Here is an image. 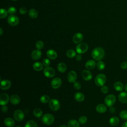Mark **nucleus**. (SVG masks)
Returning a JSON list of instances; mask_svg holds the SVG:
<instances>
[{
  "label": "nucleus",
  "mask_w": 127,
  "mask_h": 127,
  "mask_svg": "<svg viewBox=\"0 0 127 127\" xmlns=\"http://www.w3.org/2000/svg\"><path fill=\"white\" fill-rule=\"evenodd\" d=\"M83 39V35L80 33H77L74 35L72 38V40L73 42L75 44L80 43Z\"/></svg>",
  "instance_id": "obj_14"
},
{
  "label": "nucleus",
  "mask_w": 127,
  "mask_h": 127,
  "mask_svg": "<svg viewBox=\"0 0 127 127\" xmlns=\"http://www.w3.org/2000/svg\"><path fill=\"white\" fill-rule=\"evenodd\" d=\"M84 95L81 92H77L74 95V99L77 102H82L84 100Z\"/></svg>",
  "instance_id": "obj_25"
},
{
  "label": "nucleus",
  "mask_w": 127,
  "mask_h": 127,
  "mask_svg": "<svg viewBox=\"0 0 127 127\" xmlns=\"http://www.w3.org/2000/svg\"><path fill=\"white\" fill-rule=\"evenodd\" d=\"M43 73L46 77L48 78H52L55 75L56 71L53 68L47 66L44 69Z\"/></svg>",
  "instance_id": "obj_7"
},
{
  "label": "nucleus",
  "mask_w": 127,
  "mask_h": 127,
  "mask_svg": "<svg viewBox=\"0 0 127 127\" xmlns=\"http://www.w3.org/2000/svg\"><path fill=\"white\" fill-rule=\"evenodd\" d=\"M19 13H21V14H25L27 13V9L25 7H22L19 9Z\"/></svg>",
  "instance_id": "obj_43"
},
{
  "label": "nucleus",
  "mask_w": 127,
  "mask_h": 127,
  "mask_svg": "<svg viewBox=\"0 0 127 127\" xmlns=\"http://www.w3.org/2000/svg\"><path fill=\"white\" fill-rule=\"evenodd\" d=\"M13 117L16 121L20 122L23 120L24 114L21 110H16L13 113Z\"/></svg>",
  "instance_id": "obj_9"
},
{
  "label": "nucleus",
  "mask_w": 127,
  "mask_h": 127,
  "mask_svg": "<svg viewBox=\"0 0 127 127\" xmlns=\"http://www.w3.org/2000/svg\"><path fill=\"white\" fill-rule=\"evenodd\" d=\"M66 54L69 58H73L76 56V52L72 49H69L66 52Z\"/></svg>",
  "instance_id": "obj_32"
},
{
  "label": "nucleus",
  "mask_w": 127,
  "mask_h": 127,
  "mask_svg": "<svg viewBox=\"0 0 127 127\" xmlns=\"http://www.w3.org/2000/svg\"><path fill=\"white\" fill-rule=\"evenodd\" d=\"M87 118L86 116H81L78 119V122L80 124H84L87 122Z\"/></svg>",
  "instance_id": "obj_38"
},
{
  "label": "nucleus",
  "mask_w": 127,
  "mask_h": 127,
  "mask_svg": "<svg viewBox=\"0 0 127 127\" xmlns=\"http://www.w3.org/2000/svg\"><path fill=\"white\" fill-rule=\"evenodd\" d=\"M62 84V81L61 78L59 77H56L54 78L51 83V87L54 89L59 88Z\"/></svg>",
  "instance_id": "obj_10"
},
{
  "label": "nucleus",
  "mask_w": 127,
  "mask_h": 127,
  "mask_svg": "<svg viewBox=\"0 0 127 127\" xmlns=\"http://www.w3.org/2000/svg\"><path fill=\"white\" fill-rule=\"evenodd\" d=\"M34 115L37 118L41 117L43 115L42 111L39 108H36L33 111Z\"/></svg>",
  "instance_id": "obj_30"
},
{
  "label": "nucleus",
  "mask_w": 127,
  "mask_h": 127,
  "mask_svg": "<svg viewBox=\"0 0 127 127\" xmlns=\"http://www.w3.org/2000/svg\"><path fill=\"white\" fill-rule=\"evenodd\" d=\"M120 118L123 120H127V111L123 110L120 113Z\"/></svg>",
  "instance_id": "obj_36"
},
{
  "label": "nucleus",
  "mask_w": 127,
  "mask_h": 127,
  "mask_svg": "<svg viewBox=\"0 0 127 127\" xmlns=\"http://www.w3.org/2000/svg\"><path fill=\"white\" fill-rule=\"evenodd\" d=\"M40 101L41 103L45 104L50 101V97L48 95H43L40 98Z\"/></svg>",
  "instance_id": "obj_35"
},
{
  "label": "nucleus",
  "mask_w": 127,
  "mask_h": 127,
  "mask_svg": "<svg viewBox=\"0 0 127 127\" xmlns=\"http://www.w3.org/2000/svg\"><path fill=\"white\" fill-rule=\"evenodd\" d=\"M19 127V126H16V127Z\"/></svg>",
  "instance_id": "obj_52"
},
{
  "label": "nucleus",
  "mask_w": 127,
  "mask_h": 127,
  "mask_svg": "<svg viewBox=\"0 0 127 127\" xmlns=\"http://www.w3.org/2000/svg\"><path fill=\"white\" fill-rule=\"evenodd\" d=\"M49 105L50 108L54 111H58L60 108V102L58 100L55 99H52L50 100Z\"/></svg>",
  "instance_id": "obj_6"
},
{
  "label": "nucleus",
  "mask_w": 127,
  "mask_h": 127,
  "mask_svg": "<svg viewBox=\"0 0 127 127\" xmlns=\"http://www.w3.org/2000/svg\"><path fill=\"white\" fill-rule=\"evenodd\" d=\"M13 0V1H15V0Z\"/></svg>",
  "instance_id": "obj_53"
},
{
  "label": "nucleus",
  "mask_w": 127,
  "mask_h": 127,
  "mask_svg": "<svg viewBox=\"0 0 127 127\" xmlns=\"http://www.w3.org/2000/svg\"><path fill=\"white\" fill-rule=\"evenodd\" d=\"M109 111L110 112V113H114L115 112H116V110H115V108L113 107L112 106V107H110V108L109 109Z\"/></svg>",
  "instance_id": "obj_47"
},
{
  "label": "nucleus",
  "mask_w": 127,
  "mask_h": 127,
  "mask_svg": "<svg viewBox=\"0 0 127 127\" xmlns=\"http://www.w3.org/2000/svg\"><path fill=\"white\" fill-rule=\"evenodd\" d=\"M8 12L11 15H13L16 12V9L14 7H10L8 9Z\"/></svg>",
  "instance_id": "obj_39"
},
{
  "label": "nucleus",
  "mask_w": 127,
  "mask_h": 127,
  "mask_svg": "<svg viewBox=\"0 0 127 127\" xmlns=\"http://www.w3.org/2000/svg\"><path fill=\"white\" fill-rule=\"evenodd\" d=\"M75 59H76V61H81V59H82V56H81V55L80 54H78V55H76V56H75Z\"/></svg>",
  "instance_id": "obj_45"
},
{
  "label": "nucleus",
  "mask_w": 127,
  "mask_h": 127,
  "mask_svg": "<svg viewBox=\"0 0 127 127\" xmlns=\"http://www.w3.org/2000/svg\"><path fill=\"white\" fill-rule=\"evenodd\" d=\"M119 123V119L117 117H113L109 120L110 125L112 126H117Z\"/></svg>",
  "instance_id": "obj_28"
},
{
  "label": "nucleus",
  "mask_w": 127,
  "mask_h": 127,
  "mask_svg": "<svg viewBox=\"0 0 127 127\" xmlns=\"http://www.w3.org/2000/svg\"><path fill=\"white\" fill-rule=\"evenodd\" d=\"M96 66H97V68L99 70H103L105 68V64L103 61H99V62H98V63L96 64Z\"/></svg>",
  "instance_id": "obj_33"
},
{
  "label": "nucleus",
  "mask_w": 127,
  "mask_h": 127,
  "mask_svg": "<svg viewBox=\"0 0 127 127\" xmlns=\"http://www.w3.org/2000/svg\"></svg>",
  "instance_id": "obj_54"
},
{
  "label": "nucleus",
  "mask_w": 127,
  "mask_h": 127,
  "mask_svg": "<svg viewBox=\"0 0 127 127\" xmlns=\"http://www.w3.org/2000/svg\"><path fill=\"white\" fill-rule=\"evenodd\" d=\"M73 86H74V88L76 90H79L81 88V84L80 83H79L78 82L75 81L74 83Z\"/></svg>",
  "instance_id": "obj_42"
},
{
  "label": "nucleus",
  "mask_w": 127,
  "mask_h": 127,
  "mask_svg": "<svg viewBox=\"0 0 127 127\" xmlns=\"http://www.w3.org/2000/svg\"><path fill=\"white\" fill-rule=\"evenodd\" d=\"M35 46L36 47V48L38 50H41L42 49L43 47H44V43L41 41V40H39V41H38L36 43V44H35Z\"/></svg>",
  "instance_id": "obj_37"
},
{
  "label": "nucleus",
  "mask_w": 127,
  "mask_h": 127,
  "mask_svg": "<svg viewBox=\"0 0 127 127\" xmlns=\"http://www.w3.org/2000/svg\"><path fill=\"white\" fill-rule=\"evenodd\" d=\"M58 70L61 72V73H64V72L67 69V66L66 64L64 63H60L58 64V66H57Z\"/></svg>",
  "instance_id": "obj_23"
},
{
  "label": "nucleus",
  "mask_w": 127,
  "mask_h": 127,
  "mask_svg": "<svg viewBox=\"0 0 127 127\" xmlns=\"http://www.w3.org/2000/svg\"><path fill=\"white\" fill-rule=\"evenodd\" d=\"M116 97L113 94H110L107 96L105 99L104 102L107 107H110L113 106L116 102Z\"/></svg>",
  "instance_id": "obj_5"
},
{
  "label": "nucleus",
  "mask_w": 127,
  "mask_h": 127,
  "mask_svg": "<svg viewBox=\"0 0 127 127\" xmlns=\"http://www.w3.org/2000/svg\"><path fill=\"white\" fill-rule=\"evenodd\" d=\"M8 11H7L5 9L1 8L0 9V18H5L8 14Z\"/></svg>",
  "instance_id": "obj_34"
},
{
  "label": "nucleus",
  "mask_w": 127,
  "mask_h": 127,
  "mask_svg": "<svg viewBox=\"0 0 127 127\" xmlns=\"http://www.w3.org/2000/svg\"><path fill=\"white\" fill-rule=\"evenodd\" d=\"M91 56L95 60L100 61L105 56V51L101 47H96L93 50Z\"/></svg>",
  "instance_id": "obj_1"
},
{
  "label": "nucleus",
  "mask_w": 127,
  "mask_h": 127,
  "mask_svg": "<svg viewBox=\"0 0 127 127\" xmlns=\"http://www.w3.org/2000/svg\"><path fill=\"white\" fill-rule=\"evenodd\" d=\"M46 55L48 58L51 60H55L57 58L58 55L57 52L53 50H49L46 52Z\"/></svg>",
  "instance_id": "obj_18"
},
{
  "label": "nucleus",
  "mask_w": 127,
  "mask_h": 127,
  "mask_svg": "<svg viewBox=\"0 0 127 127\" xmlns=\"http://www.w3.org/2000/svg\"><path fill=\"white\" fill-rule=\"evenodd\" d=\"M118 99L122 103H127V93L125 92H122L120 93L118 95Z\"/></svg>",
  "instance_id": "obj_17"
},
{
  "label": "nucleus",
  "mask_w": 127,
  "mask_h": 127,
  "mask_svg": "<svg viewBox=\"0 0 127 127\" xmlns=\"http://www.w3.org/2000/svg\"><path fill=\"white\" fill-rule=\"evenodd\" d=\"M107 107L103 104H98L96 107V111L99 113H104L107 111Z\"/></svg>",
  "instance_id": "obj_22"
},
{
  "label": "nucleus",
  "mask_w": 127,
  "mask_h": 127,
  "mask_svg": "<svg viewBox=\"0 0 127 127\" xmlns=\"http://www.w3.org/2000/svg\"><path fill=\"white\" fill-rule=\"evenodd\" d=\"M121 67L123 69H125L127 68V62H123L121 64Z\"/></svg>",
  "instance_id": "obj_44"
},
{
  "label": "nucleus",
  "mask_w": 127,
  "mask_h": 127,
  "mask_svg": "<svg viewBox=\"0 0 127 127\" xmlns=\"http://www.w3.org/2000/svg\"><path fill=\"white\" fill-rule=\"evenodd\" d=\"M59 127H67L65 125H62L60 126Z\"/></svg>",
  "instance_id": "obj_51"
},
{
  "label": "nucleus",
  "mask_w": 127,
  "mask_h": 127,
  "mask_svg": "<svg viewBox=\"0 0 127 127\" xmlns=\"http://www.w3.org/2000/svg\"><path fill=\"white\" fill-rule=\"evenodd\" d=\"M24 127H38V125L34 121L30 120L26 123Z\"/></svg>",
  "instance_id": "obj_31"
},
{
  "label": "nucleus",
  "mask_w": 127,
  "mask_h": 127,
  "mask_svg": "<svg viewBox=\"0 0 127 127\" xmlns=\"http://www.w3.org/2000/svg\"><path fill=\"white\" fill-rule=\"evenodd\" d=\"M7 107L6 106H5V105H4V106H2V108H1V110H2V111L3 112H4V113H5V112H6L7 111Z\"/></svg>",
  "instance_id": "obj_46"
},
{
  "label": "nucleus",
  "mask_w": 127,
  "mask_h": 127,
  "mask_svg": "<svg viewBox=\"0 0 127 127\" xmlns=\"http://www.w3.org/2000/svg\"><path fill=\"white\" fill-rule=\"evenodd\" d=\"M2 33H3V31H2V28L0 27V35H1L2 34Z\"/></svg>",
  "instance_id": "obj_50"
},
{
  "label": "nucleus",
  "mask_w": 127,
  "mask_h": 127,
  "mask_svg": "<svg viewBox=\"0 0 127 127\" xmlns=\"http://www.w3.org/2000/svg\"><path fill=\"white\" fill-rule=\"evenodd\" d=\"M55 120L54 117L51 114H45L42 118V122L47 125H50L52 124Z\"/></svg>",
  "instance_id": "obj_3"
},
{
  "label": "nucleus",
  "mask_w": 127,
  "mask_h": 127,
  "mask_svg": "<svg viewBox=\"0 0 127 127\" xmlns=\"http://www.w3.org/2000/svg\"><path fill=\"white\" fill-rule=\"evenodd\" d=\"M124 89L126 92H127V83H126L124 86Z\"/></svg>",
  "instance_id": "obj_49"
},
{
  "label": "nucleus",
  "mask_w": 127,
  "mask_h": 127,
  "mask_svg": "<svg viewBox=\"0 0 127 127\" xmlns=\"http://www.w3.org/2000/svg\"><path fill=\"white\" fill-rule=\"evenodd\" d=\"M68 127H79V123L75 120H70L67 123Z\"/></svg>",
  "instance_id": "obj_27"
},
{
  "label": "nucleus",
  "mask_w": 127,
  "mask_h": 127,
  "mask_svg": "<svg viewBox=\"0 0 127 127\" xmlns=\"http://www.w3.org/2000/svg\"><path fill=\"white\" fill-rule=\"evenodd\" d=\"M96 66V63L94 60H90L88 61L85 64V67L87 69H93Z\"/></svg>",
  "instance_id": "obj_20"
},
{
  "label": "nucleus",
  "mask_w": 127,
  "mask_h": 127,
  "mask_svg": "<svg viewBox=\"0 0 127 127\" xmlns=\"http://www.w3.org/2000/svg\"><path fill=\"white\" fill-rule=\"evenodd\" d=\"M81 75L83 79H84L85 80H86V81L91 80L92 77V73L89 70H83L81 73Z\"/></svg>",
  "instance_id": "obj_15"
},
{
  "label": "nucleus",
  "mask_w": 127,
  "mask_h": 127,
  "mask_svg": "<svg viewBox=\"0 0 127 127\" xmlns=\"http://www.w3.org/2000/svg\"><path fill=\"white\" fill-rule=\"evenodd\" d=\"M114 87L116 91H121L124 89V85L121 82L117 81L114 83Z\"/></svg>",
  "instance_id": "obj_24"
},
{
  "label": "nucleus",
  "mask_w": 127,
  "mask_h": 127,
  "mask_svg": "<svg viewBox=\"0 0 127 127\" xmlns=\"http://www.w3.org/2000/svg\"><path fill=\"white\" fill-rule=\"evenodd\" d=\"M122 127H127V121L125 122L122 125Z\"/></svg>",
  "instance_id": "obj_48"
},
{
  "label": "nucleus",
  "mask_w": 127,
  "mask_h": 127,
  "mask_svg": "<svg viewBox=\"0 0 127 127\" xmlns=\"http://www.w3.org/2000/svg\"><path fill=\"white\" fill-rule=\"evenodd\" d=\"M8 23L11 26L17 25L19 22V19L18 17L14 15H10L7 18Z\"/></svg>",
  "instance_id": "obj_8"
},
{
  "label": "nucleus",
  "mask_w": 127,
  "mask_h": 127,
  "mask_svg": "<svg viewBox=\"0 0 127 127\" xmlns=\"http://www.w3.org/2000/svg\"><path fill=\"white\" fill-rule=\"evenodd\" d=\"M77 79V74L75 71L72 70L67 74V80L70 83H74Z\"/></svg>",
  "instance_id": "obj_13"
},
{
  "label": "nucleus",
  "mask_w": 127,
  "mask_h": 127,
  "mask_svg": "<svg viewBox=\"0 0 127 127\" xmlns=\"http://www.w3.org/2000/svg\"><path fill=\"white\" fill-rule=\"evenodd\" d=\"M43 64L44 66H48L50 64V61L48 59H45L43 61Z\"/></svg>",
  "instance_id": "obj_41"
},
{
  "label": "nucleus",
  "mask_w": 127,
  "mask_h": 127,
  "mask_svg": "<svg viewBox=\"0 0 127 127\" xmlns=\"http://www.w3.org/2000/svg\"><path fill=\"white\" fill-rule=\"evenodd\" d=\"M101 92L104 94H107L109 92V88L107 86L103 85L101 88Z\"/></svg>",
  "instance_id": "obj_40"
},
{
  "label": "nucleus",
  "mask_w": 127,
  "mask_h": 127,
  "mask_svg": "<svg viewBox=\"0 0 127 127\" xmlns=\"http://www.w3.org/2000/svg\"><path fill=\"white\" fill-rule=\"evenodd\" d=\"M11 82L9 80L4 79V80H0V88L1 90H6L8 89L11 86Z\"/></svg>",
  "instance_id": "obj_12"
},
{
  "label": "nucleus",
  "mask_w": 127,
  "mask_h": 127,
  "mask_svg": "<svg viewBox=\"0 0 127 127\" xmlns=\"http://www.w3.org/2000/svg\"><path fill=\"white\" fill-rule=\"evenodd\" d=\"M4 124L7 127H12L14 126L15 122L13 119L11 118H6L4 121Z\"/></svg>",
  "instance_id": "obj_21"
},
{
  "label": "nucleus",
  "mask_w": 127,
  "mask_h": 127,
  "mask_svg": "<svg viewBox=\"0 0 127 127\" xmlns=\"http://www.w3.org/2000/svg\"><path fill=\"white\" fill-rule=\"evenodd\" d=\"M42 55V53L40 50L37 49L34 50L31 54V57L34 60H37L39 59Z\"/></svg>",
  "instance_id": "obj_16"
},
{
  "label": "nucleus",
  "mask_w": 127,
  "mask_h": 127,
  "mask_svg": "<svg viewBox=\"0 0 127 127\" xmlns=\"http://www.w3.org/2000/svg\"><path fill=\"white\" fill-rule=\"evenodd\" d=\"M106 76L104 74H99L97 75L95 78V83L98 86L102 87L104 85L106 81Z\"/></svg>",
  "instance_id": "obj_2"
},
{
  "label": "nucleus",
  "mask_w": 127,
  "mask_h": 127,
  "mask_svg": "<svg viewBox=\"0 0 127 127\" xmlns=\"http://www.w3.org/2000/svg\"><path fill=\"white\" fill-rule=\"evenodd\" d=\"M88 49V46L85 43L78 44L76 47V51L78 54H81L85 53Z\"/></svg>",
  "instance_id": "obj_4"
},
{
  "label": "nucleus",
  "mask_w": 127,
  "mask_h": 127,
  "mask_svg": "<svg viewBox=\"0 0 127 127\" xmlns=\"http://www.w3.org/2000/svg\"><path fill=\"white\" fill-rule=\"evenodd\" d=\"M38 12L35 9H30L28 11V15L32 18H36L38 16Z\"/></svg>",
  "instance_id": "obj_29"
},
{
  "label": "nucleus",
  "mask_w": 127,
  "mask_h": 127,
  "mask_svg": "<svg viewBox=\"0 0 127 127\" xmlns=\"http://www.w3.org/2000/svg\"><path fill=\"white\" fill-rule=\"evenodd\" d=\"M9 99L10 98L7 94L2 93L0 94V104L1 105L4 106L7 104Z\"/></svg>",
  "instance_id": "obj_11"
},
{
  "label": "nucleus",
  "mask_w": 127,
  "mask_h": 127,
  "mask_svg": "<svg viewBox=\"0 0 127 127\" xmlns=\"http://www.w3.org/2000/svg\"><path fill=\"white\" fill-rule=\"evenodd\" d=\"M9 100L10 103L13 105H17L19 104V103L20 102V99L18 95L14 94L11 96V97H10Z\"/></svg>",
  "instance_id": "obj_19"
},
{
  "label": "nucleus",
  "mask_w": 127,
  "mask_h": 127,
  "mask_svg": "<svg viewBox=\"0 0 127 127\" xmlns=\"http://www.w3.org/2000/svg\"><path fill=\"white\" fill-rule=\"evenodd\" d=\"M43 64L40 62H35L33 64V67L36 71H41L43 68Z\"/></svg>",
  "instance_id": "obj_26"
}]
</instances>
